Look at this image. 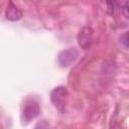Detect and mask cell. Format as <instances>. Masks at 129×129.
<instances>
[{
  "instance_id": "6da1fadb",
  "label": "cell",
  "mask_w": 129,
  "mask_h": 129,
  "mask_svg": "<svg viewBox=\"0 0 129 129\" xmlns=\"http://www.w3.org/2000/svg\"><path fill=\"white\" fill-rule=\"evenodd\" d=\"M68 96H69L68 89L63 86H58L50 92V100L54 105V107L60 113H63Z\"/></svg>"
},
{
  "instance_id": "7a4b0ae2",
  "label": "cell",
  "mask_w": 129,
  "mask_h": 129,
  "mask_svg": "<svg viewBox=\"0 0 129 129\" xmlns=\"http://www.w3.org/2000/svg\"><path fill=\"white\" fill-rule=\"evenodd\" d=\"M94 42V30L91 26L83 27L78 34V43L84 50H88L92 47Z\"/></svg>"
},
{
  "instance_id": "3957f363",
  "label": "cell",
  "mask_w": 129,
  "mask_h": 129,
  "mask_svg": "<svg viewBox=\"0 0 129 129\" xmlns=\"http://www.w3.org/2000/svg\"><path fill=\"white\" fill-rule=\"evenodd\" d=\"M79 57V51L76 48H68L61 50L57 55V62L62 68H68L76 62Z\"/></svg>"
},
{
  "instance_id": "277c9868",
  "label": "cell",
  "mask_w": 129,
  "mask_h": 129,
  "mask_svg": "<svg viewBox=\"0 0 129 129\" xmlns=\"http://www.w3.org/2000/svg\"><path fill=\"white\" fill-rule=\"evenodd\" d=\"M40 113V108L35 102H28L23 108V119L26 122H29L36 118Z\"/></svg>"
},
{
  "instance_id": "5b68a950",
  "label": "cell",
  "mask_w": 129,
  "mask_h": 129,
  "mask_svg": "<svg viewBox=\"0 0 129 129\" xmlns=\"http://www.w3.org/2000/svg\"><path fill=\"white\" fill-rule=\"evenodd\" d=\"M5 17L9 21H18L22 18V12L12 1H9V4L6 8Z\"/></svg>"
},
{
  "instance_id": "8992f818",
  "label": "cell",
  "mask_w": 129,
  "mask_h": 129,
  "mask_svg": "<svg viewBox=\"0 0 129 129\" xmlns=\"http://www.w3.org/2000/svg\"><path fill=\"white\" fill-rule=\"evenodd\" d=\"M116 7H119L123 16L128 19V0H115Z\"/></svg>"
},
{
  "instance_id": "52a82bcc",
  "label": "cell",
  "mask_w": 129,
  "mask_h": 129,
  "mask_svg": "<svg viewBox=\"0 0 129 129\" xmlns=\"http://www.w3.org/2000/svg\"><path fill=\"white\" fill-rule=\"evenodd\" d=\"M106 3H107L109 12L110 13H114V10H115V7H116L115 0H106Z\"/></svg>"
},
{
  "instance_id": "ba28073f",
  "label": "cell",
  "mask_w": 129,
  "mask_h": 129,
  "mask_svg": "<svg viewBox=\"0 0 129 129\" xmlns=\"http://www.w3.org/2000/svg\"><path fill=\"white\" fill-rule=\"evenodd\" d=\"M121 42L124 44V46L127 48L128 47V32H125L122 36H121Z\"/></svg>"
}]
</instances>
